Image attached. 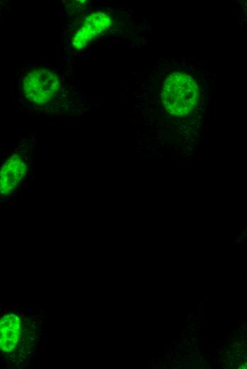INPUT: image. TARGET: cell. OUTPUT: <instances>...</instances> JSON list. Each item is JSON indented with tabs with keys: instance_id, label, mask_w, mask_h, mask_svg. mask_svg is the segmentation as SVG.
Listing matches in <instances>:
<instances>
[{
	"instance_id": "obj_5",
	"label": "cell",
	"mask_w": 247,
	"mask_h": 369,
	"mask_svg": "<svg viewBox=\"0 0 247 369\" xmlns=\"http://www.w3.org/2000/svg\"><path fill=\"white\" fill-rule=\"evenodd\" d=\"M1 349L4 352L11 351L17 343L20 334V321L14 314L4 316L0 322Z\"/></svg>"
},
{
	"instance_id": "obj_3",
	"label": "cell",
	"mask_w": 247,
	"mask_h": 369,
	"mask_svg": "<svg viewBox=\"0 0 247 369\" xmlns=\"http://www.w3.org/2000/svg\"><path fill=\"white\" fill-rule=\"evenodd\" d=\"M111 23L109 15L104 12H97L87 16L82 26L72 38V46L81 50L94 38L106 31Z\"/></svg>"
},
{
	"instance_id": "obj_4",
	"label": "cell",
	"mask_w": 247,
	"mask_h": 369,
	"mask_svg": "<svg viewBox=\"0 0 247 369\" xmlns=\"http://www.w3.org/2000/svg\"><path fill=\"white\" fill-rule=\"evenodd\" d=\"M26 165L21 158L13 155L3 165L0 174V190L3 195L12 193L25 177Z\"/></svg>"
},
{
	"instance_id": "obj_2",
	"label": "cell",
	"mask_w": 247,
	"mask_h": 369,
	"mask_svg": "<svg viewBox=\"0 0 247 369\" xmlns=\"http://www.w3.org/2000/svg\"><path fill=\"white\" fill-rule=\"evenodd\" d=\"M59 86L57 76L42 67L35 68L28 72L23 83L25 96L39 104L50 101L57 92Z\"/></svg>"
},
{
	"instance_id": "obj_1",
	"label": "cell",
	"mask_w": 247,
	"mask_h": 369,
	"mask_svg": "<svg viewBox=\"0 0 247 369\" xmlns=\"http://www.w3.org/2000/svg\"><path fill=\"white\" fill-rule=\"evenodd\" d=\"M199 88L194 79L182 72H173L165 79L161 100L165 109L171 115L184 116L197 105Z\"/></svg>"
}]
</instances>
